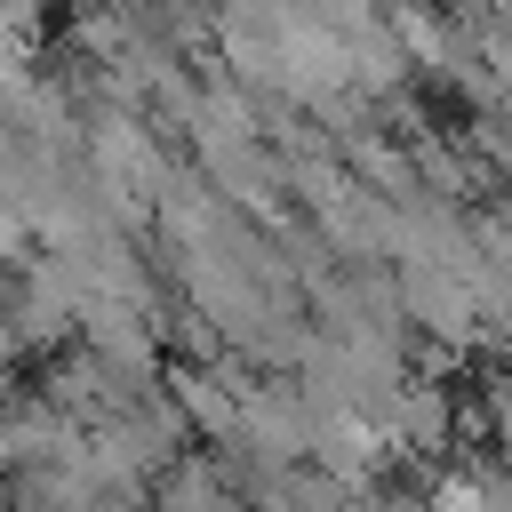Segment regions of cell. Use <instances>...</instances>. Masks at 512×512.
Masks as SVG:
<instances>
[]
</instances>
